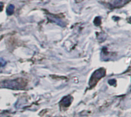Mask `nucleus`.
I'll return each mask as SVG.
<instances>
[{"label": "nucleus", "mask_w": 131, "mask_h": 117, "mask_svg": "<svg viewBox=\"0 0 131 117\" xmlns=\"http://www.w3.org/2000/svg\"><path fill=\"white\" fill-rule=\"evenodd\" d=\"M25 83L23 82L22 80L21 79H17V80H6L4 82H2L0 84V87H6V88H11L13 90H19L20 88L24 87Z\"/></svg>", "instance_id": "f257e3e1"}, {"label": "nucleus", "mask_w": 131, "mask_h": 117, "mask_svg": "<svg viewBox=\"0 0 131 117\" xmlns=\"http://www.w3.org/2000/svg\"><path fill=\"white\" fill-rule=\"evenodd\" d=\"M106 74V71L104 69V68H101V69H98L92 75L91 80H90V82H89V84L91 87L97 84V82L101 79Z\"/></svg>", "instance_id": "f03ea898"}, {"label": "nucleus", "mask_w": 131, "mask_h": 117, "mask_svg": "<svg viewBox=\"0 0 131 117\" xmlns=\"http://www.w3.org/2000/svg\"><path fill=\"white\" fill-rule=\"evenodd\" d=\"M2 8H3V5H2V3H1V2H0V11L2 9Z\"/></svg>", "instance_id": "39448f33"}, {"label": "nucleus", "mask_w": 131, "mask_h": 117, "mask_svg": "<svg viewBox=\"0 0 131 117\" xmlns=\"http://www.w3.org/2000/svg\"><path fill=\"white\" fill-rule=\"evenodd\" d=\"M5 61H4V60H2V59H1V60H0V67L4 66V65H5Z\"/></svg>", "instance_id": "20e7f679"}, {"label": "nucleus", "mask_w": 131, "mask_h": 117, "mask_svg": "<svg viewBox=\"0 0 131 117\" xmlns=\"http://www.w3.org/2000/svg\"><path fill=\"white\" fill-rule=\"evenodd\" d=\"M14 11H15V7L13 5H9L7 8V14L8 15H12L13 13H14Z\"/></svg>", "instance_id": "7ed1b4c3"}]
</instances>
